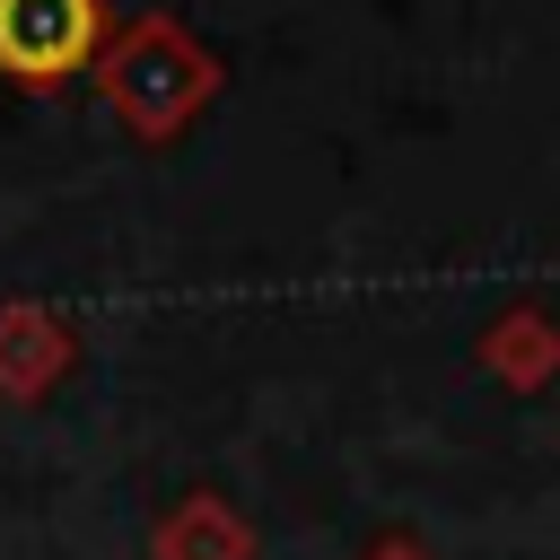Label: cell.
<instances>
[{
	"label": "cell",
	"instance_id": "1",
	"mask_svg": "<svg viewBox=\"0 0 560 560\" xmlns=\"http://www.w3.org/2000/svg\"><path fill=\"white\" fill-rule=\"evenodd\" d=\"M105 35V0H0V70L18 88H61L88 70Z\"/></svg>",
	"mask_w": 560,
	"mask_h": 560
}]
</instances>
